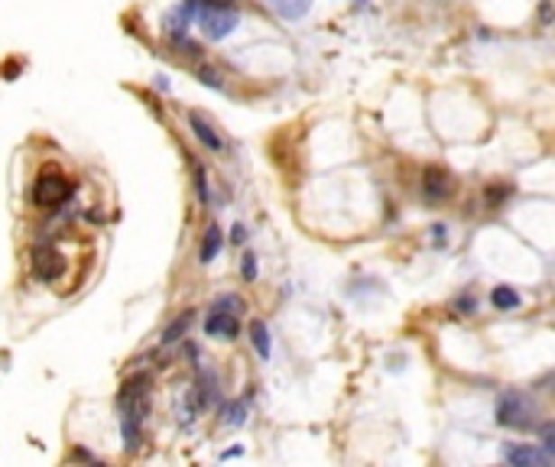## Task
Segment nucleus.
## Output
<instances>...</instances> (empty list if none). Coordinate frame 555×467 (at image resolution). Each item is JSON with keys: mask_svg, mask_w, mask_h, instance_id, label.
Returning a JSON list of instances; mask_svg holds the SVG:
<instances>
[{"mask_svg": "<svg viewBox=\"0 0 555 467\" xmlns=\"http://www.w3.org/2000/svg\"><path fill=\"white\" fill-rule=\"evenodd\" d=\"M211 308H217V312H227V315H237V318H241V312H247V302H244L241 296H231V292H227V296H217Z\"/></svg>", "mask_w": 555, "mask_h": 467, "instance_id": "18", "label": "nucleus"}, {"mask_svg": "<svg viewBox=\"0 0 555 467\" xmlns=\"http://www.w3.org/2000/svg\"><path fill=\"white\" fill-rule=\"evenodd\" d=\"M221 247H225V234H221V227L211 224L208 231H205V237H201V247H199V263H215L217 253H221Z\"/></svg>", "mask_w": 555, "mask_h": 467, "instance_id": "11", "label": "nucleus"}, {"mask_svg": "<svg viewBox=\"0 0 555 467\" xmlns=\"http://www.w3.org/2000/svg\"><path fill=\"white\" fill-rule=\"evenodd\" d=\"M72 182L56 169H46L40 179H36V186H32V205H40V208H52V205H62L69 195H72Z\"/></svg>", "mask_w": 555, "mask_h": 467, "instance_id": "3", "label": "nucleus"}, {"mask_svg": "<svg viewBox=\"0 0 555 467\" xmlns=\"http://www.w3.org/2000/svg\"><path fill=\"white\" fill-rule=\"evenodd\" d=\"M221 422H225L227 428H241L244 422H247V403H244V399L227 403L225 409H221Z\"/></svg>", "mask_w": 555, "mask_h": 467, "instance_id": "16", "label": "nucleus"}, {"mask_svg": "<svg viewBox=\"0 0 555 467\" xmlns=\"http://www.w3.org/2000/svg\"><path fill=\"white\" fill-rule=\"evenodd\" d=\"M72 461H97V454L85 452V448H75V452H72Z\"/></svg>", "mask_w": 555, "mask_h": 467, "instance_id": "27", "label": "nucleus"}, {"mask_svg": "<svg viewBox=\"0 0 555 467\" xmlns=\"http://www.w3.org/2000/svg\"><path fill=\"white\" fill-rule=\"evenodd\" d=\"M491 302L497 312H516V308L523 306V298H520V292H516L513 286H497V289L491 292Z\"/></svg>", "mask_w": 555, "mask_h": 467, "instance_id": "14", "label": "nucleus"}, {"mask_svg": "<svg viewBox=\"0 0 555 467\" xmlns=\"http://www.w3.org/2000/svg\"><path fill=\"white\" fill-rule=\"evenodd\" d=\"M192 389L199 393L201 406L208 409V406H215L217 399H221V380H217L215 371H208V367H199V377H195Z\"/></svg>", "mask_w": 555, "mask_h": 467, "instance_id": "9", "label": "nucleus"}, {"mask_svg": "<svg viewBox=\"0 0 555 467\" xmlns=\"http://www.w3.org/2000/svg\"><path fill=\"white\" fill-rule=\"evenodd\" d=\"M540 448L555 458V426L552 422H542L540 426Z\"/></svg>", "mask_w": 555, "mask_h": 467, "instance_id": "23", "label": "nucleus"}, {"mask_svg": "<svg viewBox=\"0 0 555 467\" xmlns=\"http://www.w3.org/2000/svg\"><path fill=\"white\" fill-rule=\"evenodd\" d=\"M510 195H513V186H504V182H497V186H487V192H484V202H487V208L497 211L504 208V202H507Z\"/></svg>", "mask_w": 555, "mask_h": 467, "instance_id": "17", "label": "nucleus"}, {"mask_svg": "<svg viewBox=\"0 0 555 467\" xmlns=\"http://www.w3.org/2000/svg\"><path fill=\"white\" fill-rule=\"evenodd\" d=\"M195 325V308H185L179 318H172L166 328H162V334H160V344H179V341L189 334V328Z\"/></svg>", "mask_w": 555, "mask_h": 467, "instance_id": "10", "label": "nucleus"}, {"mask_svg": "<svg viewBox=\"0 0 555 467\" xmlns=\"http://www.w3.org/2000/svg\"><path fill=\"white\" fill-rule=\"evenodd\" d=\"M540 16H542V26H549V23H552V7H549V0H542Z\"/></svg>", "mask_w": 555, "mask_h": 467, "instance_id": "26", "label": "nucleus"}, {"mask_svg": "<svg viewBox=\"0 0 555 467\" xmlns=\"http://www.w3.org/2000/svg\"><path fill=\"white\" fill-rule=\"evenodd\" d=\"M205 334H208V338L234 341L237 334H241V322H237V315H227V312L211 308L208 318H205Z\"/></svg>", "mask_w": 555, "mask_h": 467, "instance_id": "7", "label": "nucleus"}, {"mask_svg": "<svg viewBox=\"0 0 555 467\" xmlns=\"http://www.w3.org/2000/svg\"><path fill=\"white\" fill-rule=\"evenodd\" d=\"M309 7H312V0H273V10L282 20H299L309 14Z\"/></svg>", "mask_w": 555, "mask_h": 467, "instance_id": "15", "label": "nucleus"}, {"mask_svg": "<svg viewBox=\"0 0 555 467\" xmlns=\"http://www.w3.org/2000/svg\"><path fill=\"white\" fill-rule=\"evenodd\" d=\"M500 458L513 467H530V464H552V454L536 448V444H504L500 448Z\"/></svg>", "mask_w": 555, "mask_h": 467, "instance_id": "6", "label": "nucleus"}, {"mask_svg": "<svg viewBox=\"0 0 555 467\" xmlns=\"http://www.w3.org/2000/svg\"><path fill=\"white\" fill-rule=\"evenodd\" d=\"M195 192H199L201 205H211V192H208V176H205V166L195 162Z\"/></svg>", "mask_w": 555, "mask_h": 467, "instance_id": "22", "label": "nucleus"}, {"mask_svg": "<svg viewBox=\"0 0 555 467\" xmlns=\"http://www.w3.org/2000/svg\"><path fill=\"white\" fill-rule=\"evenodd\" d=\"M170 40H172V46L179 49V56H185V59H201V46H199V42L189 40L185 32H182V36H170Z\"/></svg>", "mask_w": 555, "mask_h": 467, "instance_id": "20", "label": "nucleus"}, {"mask_svg": "<svg viewBox=\"0 0 555 467\" xmlns=\"http://www.w3.org/2000/svg\"><path fill=\"white\" fill-rule=\"evenodd\" d=\"M451 312L455 315H475L477 312V296H471V292H461V296L451 298Z\"/></svg>", "mask_w": 555, "mask_h": 467, "instance_id": "19", "label": "nucleus"}, {"mask_svg": "<svg viewBox=\"0 0 555 467\" xmlns=\"http://www.w3.org/2000/svg\"><path fill=\"white\" fill-rule=\"evenodd\" d=\"M250 344H254L260 361H270V354H273V341H270V328H266L260 318L250 322Z\"/></svg>", "mask_w": 555, "mask_h": 467, "instance_id": "13", "label": "nucleus"}, {"mask_svg": "<svg viewBox=\"0 0 555 467\" xmlns=\"http://www.w3.org/2000/svg\"><path fill=\"white\" fill-rule=\"evenodd\" d=\"M199 26H201V32L208 36V40H215V42H221V40H227L234 30H237V23H241V14L234 7H227L225 0H201L199 4Z\"/></svg>", "mask_w": 555, "mask_h": 467, "instance_id": "2", "label": "nucleus"}, {"mask_svg": "<svg viewBox=\"0 0 555 467\" xmlns=\"http://www.w3.org/2000/svg\"><path fill=\"white\" fill-rule=\"evenodd\" d=\"M432 237H435V241H439V243H442V237H445V227H442V224H435V227H432Z\"/></svg>", "mask_w": 555, "mask_h": 467, "instance_id": "28", "label": "nucleus"}, {"mask_svg": "<svg viewBox=\"0 0 555 467\" xmlns=\"http://www.w3.org/2000/svg\"><path fill=\"white\" fill-rule=\"evenodd\" d=\"M494 416H497V426L513 428V432H526V428H536V416H540V406L530 393L523 389H504L497 396V406H494Z\"/></svg>", "mask_w": 555, "mask_h": 467, "instance_id": "1", "label": "nucleus"}, {"mask_svg": "<svg viewBox=\"0 0 555 467\" xmlns=\"http://www.w3.org/2000/svg\"><path fill=\"white\" fill-rule=\"evenodd\" d=\"M241 276H244L247 282L257 279V257H254V253H244V260H241Z\"/></svg>", "mask_w": 555, "mask_h": 467, "instance_id": "24", "label": "nucleus"}, {"mask_svg": "<svg viewBox=\"0 0 555 467\" xmlns=\"http://www.w3.org/2000/svg\"><path fill=\"white\" fill-rule=\"evenodd\" d=\"M62 270H65V260L56 247L42 243V247L32 250V276L40 282H56L62 276Z\"/></svg>", "mask_w": 555, "mask_h": 467, "instance_id": "4", "label": "nucleus"}, {"mask_svg": "<svg viewBox=\"0 0 555 467\" xmlns=\"http://www.w3.org/2000/svg\"><path fill=\"white\" fill-rule=\"evenodd\" d=\"M231 241H234V243H244V241H247V231H244V224H234Z\"/></svg>", "mask_w": 555, "mask_h": 467, "instance_id": "25", "label": "nucleus"}, {"mask_svg": "<svg viewBox=\"0 0 555 467\" xmlns=\"http://www.w3.org/2000/svg\"><path fill=\"white\" fill-rule=\"evenodd\" d=\"M121 435H124V452L137 454L140 444H143V422L134 419V416H124L121 412Z\"/></svg>", "mask_w": 555, "mask_h": 467, "instance_id": "12", "label": "nucleus"}, {"mask_svg": "<svg viewBox=\"0 0 555 467\" xmlns=\"http://www.w3.org/2000/svg\"><path fill=\"white\" fill-rule=\"evenodd\" d=\"M189 127H192L195 137H199L201 143H205V150H211V153H225V150H227V143L221 140V133L215 130V124L205 121V117H201L199 111L189 114Z\"/></svg>", "mask_w": 555, "mask_h": 467, "instance_id": "8", "label": "nucleus"}, {"mask_svg": "<svg viewBox=\"0 0 555 467\" xmlns=\"http://www.w3.org/2000/svg\"><path fill=\"white\" fill-rule=\"evenodd\" d=\"M451 192H455V179H451L442 166H429V169L422 172V198H426L429 205H442Z\"/></svg>", "mask_w": 555, "mask_h": 467, "instance_id": "5", "label": "nucleus"}, {"mask_svg": "<svg viewBox=\"0 0 555 467\" xmlns=\"http://www.w3.org/2000/svg\"><path fill=\"white\" fill-rule=\"evenodd\" d=\"M195 75H199V81L205 85V88H225V78H221V72H215V69H208V65H199L195 69Z\"/></svg>", "mask_w": 555, "mask_h": 467, "instance_id": "21", "label": "nucleus"}]
</instances>
